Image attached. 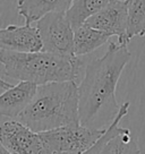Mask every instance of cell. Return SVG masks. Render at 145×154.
<instances>
[{
	"mask_svg": "<svg viewBox=\"0 0 145 154\" xmlns=\"http://www.w3.org/2000/svg\"><path fill=\"white\" fill-rule=\"evenodd\" d=\"M129 102H124L112 121L106 127L97 142L82 154H140L131 130L120 127V121L128 115Z\"/></svg>",
	"mask_w": 145,
	"mask_h": 154,
	"instance_id": "cell-6",
	"label": "cell"
},
{
	"mask_svg": "<svg viewBox=\"0 0 145 154\" xmlns=\"http://www.w3.org/2000/svg\"><path fill=\"white\" fill-rule=\"evenodd\" d=\"M18 120L36 133L79 122L76 82L39 85L33 99L18 116Z\"/></svg>",
	"mask_w": 145,
	"mask_h": 154,
	"instance_id": "cell-2",
	"label": "cell"
},
{
	"mask_svg": "<svg viewBox=\"0 0 145 154\" xmlns=\"http://www.w3.org/2000/svg\"><path fill=\"white\" fill-rule=\"evenodd\" d=\"M0 63L6 76L33 83L36 86L53 82H76L84 67L77 56H60L45 51L14 52L1 49Z\"/></svg>",
	"mask_w": 145,
	"mask_h": 154,
	"instance_id": "cell-3",
	"label": "cell"
},
{
	"mask_svg": "<svg viewBox=\"0 0 145 154\" xmlns=\"http://www.w3.org/2000/svg\"><path fill=\"white\" fill-rule=\"evenodd\" d=\"M111 0H72L66 15L74 29L84 24L87 19L103 9Z\"/></svg>",
	"mask_w": 145,
	"mask_h": 154,
	"instance_id": "cell-13",
	"label": "cell"
},
{
	"mask_svg": "<svg viewBox=\"0 0 145 154\" xmlns=\"http://www.w3.org/2000/svg\"><path fill=\"white\" fill-rule=\"evenodd\" d=\"M110 38L109 34L84 23L74 29V54L77 57L90 54L106 44Z\"/></svg>",
	"mask_w": 145,
	"mask_h": 154,
	"instance_id": "cell-12",
	"label": "cell"
},
{
	"mask_svg": "<svg viewBox=\"0 0 145 154\" xmlns=\"http://www.w3.org/2000/svg\"><path fill=\"white\" fill-rule=\"evenodd\" d=\"M11 86V84L8 82H5L2 78H0V93L2 91H5V90H7V88H9V87Z\"/></svg>",
	"mask_w": 145,
	"mask_h": 154,
	"instance_id": "cell-15",
	"label": "cell"
},
{
	"mask_svg": "<svg viewBox=\"0 0 145 154\" xmlns=\"http://www.w3.org/2000/svg\"><path fill=\"white\" fill-rule=\"evenodd\" d=\"M0 49L14 52L42 51V40L39 29L31 24L8 25L0 29Z\"/></svg>",
	"mask_w": 145,
	"mask_h": 154,
	"instance_id": "cell-9",
	"label": "cell"
},
{
	"mask_svg": "<svg viewBox=\"0 0 145 154\" xmlns=\"http://www.w3.org/2000/svg\"><path fill=\"white\" fill-rule=\"evenodd\" d=\"M0 143L10 154H45L40 134L20 120L0 125Z\"/></svg>",
	"mask_w": 145,
	"mask_h": 154,
	"instance_id": "cell-7",
	"label": "cell"
},
{
	"mask_svg": "<svg viewBox=\"0 0 145 154\" xmlns=\"http://www.w3.org/2000/svg\"><path fill=\"white\" fill-rule=\"evenodd\" d=\"M85 24L109 34L111 38L117 36L118 42L121 44L128 45L131 42L127 36L126 0H111L103 9L87 19Z\"/></svg>",
	"mask_w": 145,
	"mask_h": 154,
	"instance_id": "cell-8",
	"label": "cell"
},
{
	"mask_svg": "<svg viewBox=\"0 0 145 154\" xmlns=\"http://www.w3.org/2000/svg\"><path fill=\"white\" fill-rule=\"evenodd\" d=\"M0 154H10L9 152H8V151H7L2 145H1V143H0Z\"/></svg>",
	"mask_w": 145,
	"mask_h": 154,
	"instance_id": "cell-16",
	"label": "cell"
},
{
	"mask_svg": "<svg viewBox=\"0 0 145 154\" xmlns=\"http://www.w3.org/2000/svg\"><path fill=\"white\" fill-rule=\"evenodd\" d=\"M36 85L29 82H20L0 93V116L10 119L18 118L33 99Z\"/></svg>",
	"mask_w": 145,
	"mask_h": 154,
	"instance_id": "cell-10",
	"label": "cell"
},
{
	"mask_svg": "<svg viewBox=\"0 0 145 154\" xmlns=\"http://www.w3.org/2000/svg\"><path fill=\"white\" fill-rule=\"evenodd\" d=\"M128 40L145 35V0H126Z\"/></svg>",
	"mask_w": 145,
	"mask_h": 154,
	"instance_id": "cell-14",
	"label": "cell"
},
{
	"mask_svg": "<svg viewBox=\"0 0 145 154\" xmlns=\"http://www.w3.org/2000/svg\"><path fill=\"white\" fill-rule=\"evenodd\" d=\"M104 129L75 122L39 134L45 154H82L97 142Z\"/></svg>",
	"mask_w": 145,
	"mask_h": 154,
	"instance_id": "cell-4",
	"label": "cell"
},
{
	"mask_svg": "<svg viewBox=\"0 0 145 154\" xmlns=\"http://www.w3.org/2000/svg\"><path fill=\"white\" fill-rule=\"evenodd\" d=\"M42 51L60 56L74 54V29L66 11H53L36 20Z\"/></svg>",
	"mask_w": 145,
	"mask_h": 154,
	"instance_id": "cell-5",
	"label": "cell"
},
{
	"mask_svg": "<svg viewBox=\"0 0 145 154\" xmlns=\"http://www.w3.org/2000/svg\"><path fill=\"white\" fill-rule=\"evenodd\" d=\"M72 2V0H18L17 13L26 24H31L49 13L67 11Z\"/></svg>",
	"mask_w": 145,
	"mask_h": 154,
	"instance_id": "cell-11",
	"label": "cell"
},
{
	"mask_svg": "<svg viewBox=\"0 0 145 154\" xmlns=\"http://www.w3.org/2000/svg\"><path fill=\"white\" fill-rule=\"evenodd\" d=\"M131 58L128 45L110 42L106 53L86 65L77 85L79 124L106 128L120 109L116 90L121 74Z\"/></svg>",
	"mask_w": 145,
	"mask_h": 154,
	"instance_id": "cell-1",
	"label": "cell"
}]
</instances>
